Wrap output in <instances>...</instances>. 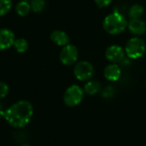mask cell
Instances as JSON below:
<instances>
[{"label":"cell","mask_w":146,"mask_h":146,"mask_svg":"<svg viewBox=\"0 0 146 146\" xmlns=\"http://www.w3.org/2000/svg\"><path fill=\"white\" fill-rule=\"evenodd\" d=\"M33 114V105L29 101L21 100L15 102L5 110V119L12 127L23 128L30 122Z\"/></svg>","instance_id":"obj_1"},{"label":"cell","mask_w":146,"mask_h":146,"mask_svg":"<svg viewBox=\"0 0 146 146\" xmlns=\"http://www.w3.org/2000/svg\"><path fill=\"white\" fill-rule=\"evenodd\" d=\"M128 23L125 17L118 12L108 15L103 21L104 30L110 35L121 34L126 29Z\"/></svg>","instance_id":"obj_2"},{"label":"cell","mask_w":146,"mask_h":146,"mask_svg":"<svg viewBox=\"0 0 146 146\" xmlns=\"http://www.w3.org/2000/svg\"><path fill=\"white\" fill-rule=\"evenodd\" d=\"M84 96V90L77 84H72L66 89L64 93L63 100L69 108H74L79 105Z\"/></svg>","instance_id":"obj_3"},{"label":"cell","mask_w":146,"mask_h":146,"mask_svg":"<svg viewBox=\"0 0 146 146\" xmlns=\"http://www.w3.org/2000/svg\"><path fill=\"white\" fill-rule=\"evenodd\" d=\"M125 52V54L132 59L140 58L146 52V44L141 38L132 37L126 42Z\"/></svg>","instance_id":"obj_4"},{"label":"cell","mask_w":146,"mask_h":146,"mask_svg":"<svg viewBox=\"0 0 146 146\" xmlns=\"http://www.w3.org/2000/svg\"><path fill=\"white\" fill-rule=\"evenodd\" d=\"M74 76L81 82H87L91 79L94 75V66L88 61H80L74 67Z\"/></svg>","instance_id":"obj_5"},{"label":"cell","mask_w":146,"mask_h":146,"mask_svg":"<svg viewBox=\"0 0 146 146\" xmlns=\"http://www.w3.org/2000/svg\"><path fill=\"white\" fill-rule=\"evenodd\" d=\"M78 58V50L74 45L68 44L63 47L59 54L60 62L64 65H71L75 64Z\"/></svg>","instance_id":"obj_6"},{"label":"cell","mask_w":146,"mask_h":146,"mask_svg":"<svg viewBox=\"0 0 146 146\" xmlns=\"http://www.w3.org/2000/svg\"><path fill=\"white\" fill-rule=\"evenodd\" d=\"M15 40L16 35L11 29H0V51H5L12 47Z\"/></svg>","instance_id":"obj_7"},{"label":"cell","mask_w":146,"mask_h":146,"mask_svg":"<svg viewBox=\"0 0 146 146\" xmlns=\"http://www.w3.org/2000/svg\"><path fill=\"white\" fill-rule=\"evenodd\" d=\"M125 50L118 45H112L108 46L105 52V56L111 63H119L125 58Z\"/></svg>","instance_id":"obj_8"},{"label":"cell","mask_w":146,"mask_h":146,"mask_svg":"<svg viewBox=\"0 0 146 146\" xmlns=\"http://www.w3.org/2000/svg\"><path fill=\"white\" fill-rule=\"evenodd\" d=\"M104 77L109 82H116L121 77V70L116 63L108 64L104 69Z\"/></svg>","instance_id":"obj_9"},{"label":"cell","mask_w":146,"mask_h":146,"mask_svg":"<svg viewBox=\"0 0 146 146\" xmlns=\"http://www.w3.org/2000/svg\"><path fill=\"white\" fill-rule=\"evenodd\" d=\"M128 29L134 35H142L146 32V23L141 18L131 19L128 23Z\"/></svg>","instance_id":"obj_10"},{"label":"cell","mask_w":146,"mask_h":146,"mask_svg":"<svg viewBox=\"0 0 146 146\" xmlns=\"http://www.w3.org/2000/svg\"><path fill=\"white\" fill-rule=\"evenodd\" d=\"M50 38H51V40L58 46H64L68 45L70 42V38L68 35L64 31L59 30V29L53 30L51 33Z\"/></svg>","instance_id":"obj_11"},{"label":"cell","mask_w":146,"mask_h":146,"mask_svg":"<svg viewBox=\"0 0 146 146\" xmlns=\"http://www.w3.org/2000/svg\"><path fill=\"white\" fill-rule=\"evenodd\" d=\"M15 11H16V13L19 17H25L32 11L31 6H30V3L29 1H20L17 4V5L15 7Z\"/></svg>","instance_id":"obj_12"},{"label":"cell","mask_w":146,"mask_h":146,"mask_svg":"<svg viewBox=\"0 0 146 146\" xmlns=\"http://www.w3.org/2000/svg\"><path fill=\"white\" fill-rule=\"evenodd\" d=\"M101 90V84L99 82L95 80H89L86 82L84 87V93H86L89 96H94L97 94Z\"/></svg>","instance_id":"obj_13"},{"label":"cell","mask_w":146,"mask_h":146,"mask_svg":"<svg viewBox=\"0 0 146 146\" xmlns=\"http://www.w3.org/2000/svg\"><path fill=\"white\" fill-rule=\"evenodd\" d=\"M29 42L27 40H25L24 38H18L16 39L13 47L16 50V52H17L18 53H24L28 51L29 49Z\"/></svg>","instance_id":"obj_14"},{"label":"cell","mask_w":146,"mask_h":146,"mask_svg":"<svg viewBox=\"0 0 146 146\" xmlns=\"http://www.w3.org/2000/svg\"><path fill=\"white\" fill-rule=\"evenodd\" d=\"M143 12H144V10H143L142 5H133L130 8L128 15H129V17L131 19H138V18H141L143 17Z\"/></svg>","instance_id":"obj_15"},{"label":"cell","mask_w":146,"mask_h":146,"mask_svg":"<svg viewBox=\"0 0 146 146\" xmlns=\"http://www.w3.org/2000/svg\"><path fill=\"white\" fill-rule=\"evenodd\" d=\"M30 6L32 11L35 13H40L44 11L46 2V0H30Z\"/></svg>","instance_id":"obj_16"},{"label":"cell","mask_w":146,"mask_h":146,"mask_svg":"<svg viewBox=\"0 0 146 146\" xmlns=\"http://www.w3.org/2000/svg\"><path fill=\"white\" fill-rule=\"evenodd\" d=\"M12 8V0H0V17L7 15Z\"/></svg>","instance_id":"obj_17"},{"label":"cell","mask_w":146,"mask_h":146,"mask_svg":"<svg viewBox=\"0 0 146 146\" xmlns=\"http://www.w3.org/2000/svg\"><path fill=\"white\" fill-rule=\"evenodd\" d=\"M10 91V88L8 84L3 81H0V100L5 98Z\"/></svg>","instance_id":"obj_18"},{"label":"cell","mask_w":146,"mask_h":146,"mask_svg":"<svg viewBox=\"0 0 146 146\" xmlns=\"http://www.w3.org/2000/svg\"><path fill=\"white\" fill-rule=\"evenodd\" d=\"M94 1L98 7L104 8V7L108 6L113 2V0H94Z\"/></svg>","instance_id":"obj_19"},{"label":"cell","mask_w":146,"mask_h":146,"mask_svg":"<svg viewBox=\"0 0 146 146\" xmlns=\"http://www.w3.org/2000/svg\"><path fill=\"white\" fill-rule=\"evenodd\" d=\"M5 111L4 112V111H2V110H0V118H5Z\"/></svg>","instance_id":"obj_20"},{"label":"cell","mask_w":146,"mask_h":146,"mask_svg":"<svg viewBox=\"0 0 146 146\" xmlns=\"http://www.w3.org/2000/svg\"><path fill=\"white\" fill-rule=\"evenodd\" d=\"M23 146H32V145H30V144H23Z\"/></svg>","instance_id":"obj_21"},{"label":"cell","mask_w":146,"mask_h":146,"mask_svg":"<svg viewBox=\"0 0 146 146\" xmlns=\"http://www.w3.org/2000/svg\"><path fill=\"white\" fill-rule=\"evenodd\" d=\"M20 1H30V0H20Z\"/></svg>","instance_id":"obj_22"},{"label":"cell","mask_w":146,"mask_h":146,"mask_svg":"<svg viewBox=\"0 0 146 146\" xmlns=\"http://www.w3.org/2000/svg\"><path fill=\"white\" fill-rule=\"evenodd\" d=\"M145 85H146V83H145Z\"/></svg>","instance_id":"obj_23"}]
</instances>
